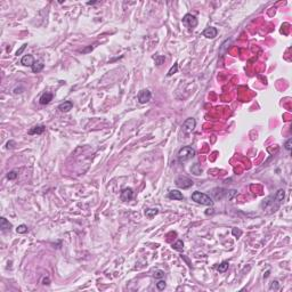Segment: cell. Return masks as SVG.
<instances>
[{
    "mask_svg": "<svg viewBox=\"0 0 292 292\" xmlns=\"http://www.w3.org/2000/svg\"><path fill=\"white\" fill-rule=\"evenodd\" d=\"M191 197H192V200L194 202H196L199 204L208 205V207H212L213 205V200L208 194L202 193V192H197L196 191V192L192 193V196Z\"/></svg>",
    "mask_w": 292,
    "mask_h": 292,
    "instance_id": "6da1fadb",
    "label": "cell"
},
{
    "mask_svg": "<svg viewBox=\"0 0 292 292\" xmlns=\"http://www.w3.org/2000/svg\"><path fill=\"white\" fill-rule=\"evenodd\" d=\"M195 153L196 152L192 146H184L178 151L177 156H178V160L180 162H186V161L193 159L195 156Z\"/></svg>",
    "mask_w": 292,
    "mask_h": 292,
    "instance_id": "7a4b0ae2",
    "label": "cell"
},
{
    "mask_svg": "<svg viewBox=\"0 0 292 292\" xmlns=\"http://www.w3.org/2000/svg\"><path fill=\"white\" fill-rule=\"evenodd\" d=\"M197 18L195 15H192V14H186L184 17H182V24L187 28V29L190 30H193L195 29L197 26Z\"/></svg>",
    "mask_w": 292,
    "mask_h": 292,
    "instance_id": "3957f363",
    "label": "cell"
},
{
    "mask_svg": "<svg viewBox=\"0 0 292 292\" xmlns=\"http://www.w3.org/2000/svg\"><path fill=\"white\" fill-rule=\"evenodd\" d=\"M193 180L190 179V178H187V177H178L177 179H176V185H177V187H179V188H182V190H185V188H190L191 186H193Z\"/></svg>",
    "mask_w": 292,
    "mask_h": 292,
    "instance_id": "277c9868",
    "label": "cell"
},
{
    "mask_svg": "<svg viewBox=\"0 0 292 292\" xmlns=\"http://www.w3.org/2000/svg\"><path fill=\"white\" fill-rule=\"evenodd\" d=\"M195 127H196V121H195V119H193V118H188V119H186V120L184 121L182 126V130L186 132V134H190V132H192L194 129H195Z\"/></svg>",
    "mask_w": 292,
    "mask_h": 292,
    "instance_id": "5b68a950",
    "label": "cell"
},
{
    "mask_svg": "<svg viewBox=\"0 0 292 292\" xmlns=\"http://www.w3.org/2000/svg\"><path fill=\"white\" fill-rule=\"evenodd\" d=\"M137 98H138V102L140 103V104H146V103H148L151 101V98H152V93H151L148 89H143V90H140L138 93Z\"/></svg>",
    "mask_w": 292,
    "mask_h": 292,
    "instance_id": "8992f818",
    "label": "cell"
},
{
    "mask_svg": "<svg viewBox=\"0 0 292 292\" xmlns=\"http://www.w3.org/2000/svg\"><path fill=\"white\" fill-rule=\"evenodd\" d=\"M120 197L121 200L127 202V201H130L132 197H134V190L131 187H126L123 190L121 191V194H120Z\"/></svg>",
    "mask_w": 292,
    "mask_h": 292,
    "instance_id": "52a82bcc",
    "label": "cell"
},
{
    "mask_svg": "<svg viewBox=\"0 0 292 292\" xmlns=\"http://www.w3.org/2000/svg\"><path fill=\"white\" fill-rule=\"evenodd\" d=\"M217 34H218V30L216 28H213V26H209V28H207L203 31V36L205 38H208V39H215L217 36Z\"/></svg>",
    "mask_w": 292,
    "mask_h": 292,
    "instance_id": "ba28073f",
    "label": "cell"
},
{
    "mask_svg": "<svg viewBox=\"0 0 292 292\" xmlns=\"http://www.w3.org/2000/svg\"><path fill=\"white\" fill-rule=\"evenodd\" d=\"M53 94L51 93H44L41 97L39 98V103L41 104V105H47V104H49V103L53 101Z\"/></svg>",
    "mask_w": 292,
    "mask_h": 292,
    "instance_id": "9c48e42d",
    "label": "cell"
},
{
    "mask_svg": "<svg viewBox=\"0 0 292 292\" xmlns=\"http://www.w3.org/2000/svg\"><path fill=\"white\" fill-rule=\"evenodd\" d=\"M45 130H46V127H45L44 124L34 126V127H32L29 130V135H41V134L45 132Z\"/></svg>",
    "mask_w": 292,
    "mask_h": 292,
    "instance_id": "30bf717a",
    "label": "cell"
},
{
    "mask_svg": "<svg viewBox=\"0 0 292 292\" xmlns=\"http://www.w3.org/2000/svg\"><path fill=\"white\" fill-rule=\"evenodd\" d=\"M168 197L171 199V200H178V201H180V200L184 199V195H182V192H179L178 190H171L168 193Z\"/></svg>",
    "mask_w": 292,
    "mask_h": 292,
    "instance_id": "8fae6325",
    "label": "cell"
},
{
    "mask_svg": "<svg viewBox=\"0 0 292 292\" xmlns=\"http://www.w3.org/2000/svg\"><path fill=\"white\" fill-rule=\"evenodd\" d=\"M34 62H36V61H34V58H33L32 55H25V56H23L22 59H21V64L24 66H32Z\"/></svg>",
    "mask_w": 292,
    "mask_h": 292,
    "instance_id": "7c38bea8",
    "label": "cell"
},
{
    "mask_svg": "<svg viewBox=\"0 0 292 292\" xmlns=\"http://www.w3.org/2000/svg\"><path fill=\"white\" fill-rule=\"evenodd\" d=\"M72 107H73V103L71 101H65V102H63L62 104L58 105V110L62 111V112H69L70 110H72Z\"/></svg>",
    "mask_w": 292,
    "mask_h": 292,
    "instance_id": "4fadbf2b",
    "label": "cell"
},
{
    "mask_svg": "<svg viewBox=\"0 0 292 292\" xmlns=\"http://www.w3.org/2000/svg\"><path fill=\"white\" fill-rule=\"evenodd\" d=\"M45 67V64L42 63V61H36L33 63V65L31 66L32 69V72L33 73H39L40 71H42Z\"/></svg>",
    "mask_w": 292,
    "mask_h": 292,
    "instance_id": "5bb4252c",
    "label": "cell"
},
{
    "mask_svg": "<svg viewBox=\"0 0 292 292\" xmlns=\"http://www.w3.org/2000/svg\"><path fill=\"white\" fill-rule=\"evenodd\" d=\"M12 227H13V225H12L5 217L1 218V220H0V228H1L2 232H5V231H10Z\"/></svg>",
    "mask_w": 292,
    "mask_h": 292,
    "instance_id": "9a60e30c",
    "label": "cell"
},
{
    "mask_svg": "<svg viewBox=\"0 0 292 292\" xmlns=\"http://www.w3.org/2000/svg\"><path fill=\"white\" fill-rule=\"evenodd\" d=\"M158 213H159V209H158V208H151V209L145 210V216L147 218L152 219L153 217H155Z\"/></svg>",
    "mask_w": 292,
    "mask_h": 292,
    "instance_id": "2e32d148",
    "label": "cell"
},
{
    "mask_svg": "<svg viewBox=\"0 0 292 292\" xmlns=\"http://www.w3.org/2000/svg\"><path fill=\"white\" fill-rule=\"evenodd\" d=\"M191 171H192L193 175L200 176L202 174V168H201V166H200L199 163H194V164L192 166V168H191Z\"/></svg>",
    "mask_w": 292,
    "mask_h": 292,
    "instance_id": "e0dca14e",
    "label": "cell"
},
{
    "mask_svg": "<svg viewBox=\"0 0 292 292\" xmlns=\"http://www.w3.org/2000/svg\"><path fill=\"white\" fill-rule=\"evenodd\" d=\"M172 249L176 250V251H179V252H182L184 251V242L182 240H178L176 241L174 244H172Z\"/></svg>",
    "mask_w": 292,
    "mask_h": 292,
    "instance_id": "ac0fdd59",
    "label": "cell"
},
{
    "mask_svg": "<svg viewBox=\"0 0 292 292\" xmlns=\"http://www.w3.org/2000/svg\"><path fill=\"white\" fill-rule=\"evenodd\" d=\"M284 197H285V191L284 190H278L277 192H276V194H275V199H276V201H277L278 203L283 202V201H284Z\"/></svg>",
    "mask_w": 292,
    "mask_h": 292,
    "instance_id": "d6986e66",
    "label": "cell"
},
{
    "mask_svg": "<svg viewBox=\"0 0 292 292\" xmlns=\"http://www.w3.org/2000/svg\"><path fill=\"white\" fill-rule=\"evenodd\" d=\"M228 266H229V264H228V261H223V263L220 264L218 266V268H217V270H218L219 273H225L227 269H228Z\"/></svg>",
    "mask_w": 292,
    "mask_h": 292,
    "instance_id": "ffe728a7",
    "label": "cell"
},
{
    "mask_svg": "<svg viewBox=\"0 0 292 292\" xmlns=\"http://www.w3.org/2000/svg\"><path fill=\"white\" fill-rule=\"evenodd\" d=\"M28 231H29V228H28L26 225H24V224L20 225V226L16 228V232L18 234H25V233H28Z\"/></svg>",
    "mask_w": 292,
    "mask_h": 292,
    "instance_id": "44dd1931",
    "label": "cell"
},
{
    "mask_svg": "<svg viewBox=\"0 0 292 292\" xmlns=\"http://www.w3.org/2000/svg\"><path fill=\"white\" fill-rule=\"evenodd\" d=\"M154 59H155V64H156L158 66H160V65H162V64L164 63L166 57H164V56H162V55H158V56H155V57H154Z\"/></svg>",
    "mask_w": 292,
    "mask_h": 292,
    "instance_id": "7402d4cb",
    "label": "cell"
},
{
    "mask_svg": "<svg viewBox=\"0 0 292 292\" xmlns=\"http://www.w3.org/2000/svg\"><path fill=\"white\" fill-rule=\"evenodd\" d=\"M269 290L270 291H277V290H280V283H278V281H273L272 283H270V285H269Z\"/></svg>",
    "mask_w": 292,
    "mask_h": 292,
    "instance_id": "603a6c76",
    "label": "cell"
},
{
    "mask_svg": "<svg viewBox=\"0 0 292 292\" xmlns=\"http://www.w3.org/2000/svg\"><path fill=\"white\" fill-rule=\"evenodd\" d=\"M177 71H178V64L175 63L174 66H171V69H170V70H169V72L167 73V77H171V75H174L175 73H177Z\"/></svg>",
    "mask_w": 292,
    "mask_h": 292,
    "instance_id": "cb8c5ba5",
    "label": "cell"
},
{
    "mask_svg": "<svg viewBox=\"0 0 292 292\" xmlns=\"http://www.w3.org/2000/svg\"><path fill=\"white\" fill-rule=\"evenodd\" d=\"M17 176H18V174H17V171H16V170L9 171V172L7 174V179H9V180H14V179L17 178Z\"/></svg>",
    "mask_w": 292,
    "mask_h": 292,
    "instance_id": "d4e9b609",
    "label": "cell"
},
{
    "mask_svg": "<svg viewBox=\"0 0 292 292\" xmlns=\"http://www.w3.org/2000/svg\"><path fill=\"white\" fill-rule=\"evenodd\" d=\"M166 286H167L166 282H164V281H162V280H160V281L156 283V288H158V290H160V291L164 290V289H166Z\"/></svg>",
    "mask_w": 292,
    "mask_h": 292,
    "instance_id": "484cf974",
    "label": "cell"
},
{
    "mask_svg": "<svg viewBox=\"0 0 292 292\" xmlns=\"http://www.w3.org/2000/svg\"><path fill=\"white\" fill-rule=\"evenodd\" d=\"M284 147H285V150L286 151H291V148H292V138H289L286 142H285V144H284Z\"/></svg>",
    "mask_w": 292,
    "mask_h": 292,
    "instance_id": "4316f807",
    "label": "cell"
},
{
    "mask_svg": "<svg viewBox=\"0 0 292 292\" xmlns=\"http://www.w3.org/2000/svg\"><path fill=\"white\" fill-rule=\"evenodd\" d=\"M154 276L156 278H162V277H164V272L163 270H161V269H158V270H155V273H154Z\"/></svg>",
    "mask_w": 292,
    "mask_h": 292,
    "instance_id": "83f0119b",
    "label": "cell"
},
{
    "mask_svg": "<svg viewBox=\"0 0 292 292\" xmlns=\"http://www.w3.org/2000/svg\"><path fill=\"white\" fill-rule=\"evenodd\" d=\"M232 234H233L235 237H240L242 235V231L241 229H239V228H233V229H232Z\"/></svg>",
    "mask_w": 292,
    "mask_h": 292,
    "instance_id": "f1b7e54d",
    "label": "cell"
},
{
    "mask_svg": "<svg viewBox=\"0 0 292 292\" xmlns=\"http://www.w3.org/2000/svg\"><path fill=\"white\" fill-rule=\"evenodd\" d=\"M26 47H28V45H26V44H24V45H23L22 47H21V48L18 49V50L16 51V55H17V56H18V55H22V53H23V51H24V50H25V48H26Z\"/></svg>",
    "mask_w": 292,
    "mask_h": 292,
    "instance_id": "f546056e",
    "label": "cell"
},
{
    "mask_svg": "<svg viewBox=\"0 0 292 292\" xmlns=\"http://www.w3.org/2000/svg\"><path fill=\"white\" fill-rule=\"evenodd\" d=\"M15 146H16V143H15L14 140H9L7 144H6V148H14Z\"/></svg>",
    "mask_w": 292,
    "mask_h": 292,
    "instance_id": "4dcf8cb0",
    "label": "cell"
},
{
    "mask_svg": "<svg viewBox=\"0 0 292 292\" xmlns=\"http://www.w3.org/2000/svg\"><path fill=\"white\" fill-rule=\"evenodd\" d=\"M93 49H94V47H93V46H89V47H88V48H86V49H82V50H81V53L86 54V53H89V51H91Z\"/></svg>",
    "mask_w": 292,
    "mask_h": 292,
    "instance_id": "1f68e13d",
    "label": "cell"
},
{
    "mask_svg": "<svg viewBox=\"0 0 292 292\" xmlns=\"http://www.w3.org/2000/svg\"><path fill=\"white\" fill-rule=\"evenodd\" d=\"M49 283H50V280H49L48 277L42 278V284L44 285H49Z\"/></svg>",
    "mask_w": 292,
    "mask_h": 292,
    "instance_id": "d6a6232c",
    "label": "cell"
},
{
    "mask_svg": "<svg viewBox=\"0 0 292 292\" xmlns=\"http://www.w3.org/2000/svg\"><path fill=\"white\" fill-rule=\"evenodd\" d=\"M213 213V209H208V211H205V215H212Z\"/></svg>",
    "mask_w": 292,
    "mask_h": 292,
    "instance_id": "836d02e7",
    "label": "cell"
},
{
    "mask_svg": "<svg viewBox=\"0 0 292 292\" xmlns=\"http://www.w3.org/2000/svg\"><path fill=\"white\" fill-rule=\"evenodd\" d=\"M96 4V1H88L87 2V5H95Z\"/></svg>",
    "mask_w": 292,
    "mask_h": 292,
    "instance_id": "e575fe53",
    "label": "cell"
}]
</instances>
